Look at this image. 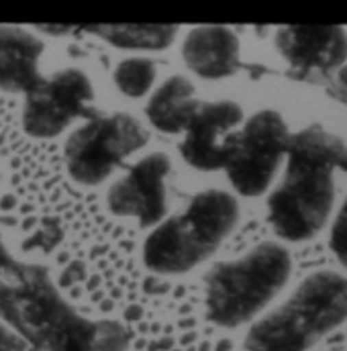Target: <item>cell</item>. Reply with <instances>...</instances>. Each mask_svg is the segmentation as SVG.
I'll return each instance as SVG.
<instances>
[{"mask_svg":"<svg viewBox=\"0 0 347 351\" xmlns=\"http://www.w3.org/2000/svg\"><path fill=\"white\" fill-rule=\"evenodd\" d=\"M286 156L284 178L267 198V221L278 237L309 241L331 217L333 176L347 170V145L333 133L311 127L290 137Z\"/></svg>","mask_w":347,"mask_h":351,"instance_id":"6da1fadb","label":"cell"},{"mask_svg":"<svg viewBox=\"0 0 347 351\" xmlns=\"http://www.w3.org/2000/svg\"><path fill=\"white\" fill-rule=\"evenodd\" d=\"M346 321L347 278L333 269H319L250 329L246 350L309 351Z\"/></svg>","mask_w":347,"mask_h":351,"instance_id":"7a4b0ae2","label":"cell"},{"mask_svg":"<svg viewBox=\"0 0 347 351\" xmlns=\"http://www.w3.org/2000/svg\"><path fill=\"white\" fill-rule=\"evenodd\" d=\"M239 223V202L225 190L196 194L184 213L158 225L145 239L143 263L156 274H186L208 260Z\"/></svg>","mask_w":347,"mask_h":351,"instance_id":"3957f363","label":"cell"},{"mask_svg":"<svg viewBox=\"0 0 347 351\" xmlns=\"http://www.w3.org/2000/svg\"><path fill=\"white\" fill-rule=\"evenodd\" d=\"M292 274V256L278 243H260L246 256L213 267L206 276V317L235 329L250 323L276 298Z\"/></svg>","mask_w":347,"mask_h":351,"instance_id":"277c9868","label":"cell"},{"mask_svg":"<svg viewBox=\"0 0 347 351\" xmlns=\"http://www.w3.org/2000/svg\"><path fill=\"white\" fill-rule=\"evenodd\" d=\"M143 125L127 112L90 117L66 141V166L74 182L96 186L147 143Z\"/></svg>","mask_w":347,"mask_h":351,"instance_id":"5b68a950","label":"cell"},{"mask_svg":"<svg viewBox=\"0 0 347 351\" xmlns=\"http://www.w3.org/2000/svg\"><path fill=\"white\" fill-rule=\"evenodd\" d=\"M290 133L278 110L256 112L233 133L225 172L233 188L248 198L263 194L288 154Z\"/></svg>","mask_w":347,"mask_h":351,"instance_id":"8992f818","label":"cell"},{"mask_svg":"<svg viewBox=\"0 0 347 351\" xmlns=\"http://www.w3.org/2000/svg\"><path fill=\"white\" fill-rule=\"evenodd\" d=\"M94 90L80 70H62L41 78L27 92L23 104V129L35 139L60 135L74 119L92 117Z\"/></svg>","mask_w":347,"mask_h":351,"instance_id":"52a82bcc","label":"cell"},{"mask_svg":"<svg viewBox=\"0 0 347 351\" xmlns=\"http://www.w3.org/2000/svg\"><path fill=\"white\" fill-rule=\"evenodd\" d=\"M172 162L166 154H149L139 160L121 180H117L108 194L106 204L119 217H133L141 227L158 225L168 213V186L166 180Z\"/></svg>","mask_w":347,"mask_h":351,"instance_id":"ba28073f","label":"cell"},{"mask_svg":"<svg viewBox=\"0 0 347 351\" xmlns=\"http://www.w3.org/2000/svg\"><path fill=\"white\" fill-rule=\"evenodd\" d=\"M241 119L243 110L233 100L198 102L180 143V154L186 164L200 172L225 168L233 129Z\"/></svg>","mask_w":347,"mask_h":351,"instance_id":"9c48e42d","label":"cell"},{"mask_svg":"<svg viewBox=\"0 0 347 351\" xmlns=\"http://www.w3.org/2000/svg\"><path fill=\"white\" fill-rule=\"evenodd\" d=\"M280 56L300 72L342 70L347 60V33L344 27H282L276 33Z\"/></svg>","mask_w":347,"mask_h":351,"instance_id":"30bf717a","label":"cell"},{"mask_svg":"<svg viewBox=\"0 0 347 351\" xmlns=\"http://www.w3.org/2000/svg\"><path fill=\"white\" fill-rule=\"evenodd\" d=\"M182 60L200 78H229L239 70V39L227 27H196L182 43Z\"/></svg>","mask_w":347,"mask_h":351,"instance_id":"8fae6325","label":"cell"},{"mask_svg":"<svg viewBox=\"0 0 347 351\" xmlns=\"http://www.w3.org/2000/svg\"><path fill=\"white\" fill-rule=\"evenodd\" d=\"M43 43L21 27L0 25V90L29 92L41 80L39 58Z\"/></svg>","mask_w":347,"mask_h":351,"instance_id":"7c38bea8","label":"cell"},{"mask_svg":"<svg viewBox=\"0 0 347 351\" xmlns=\"http://www.w3.org/2000/svg\"><path fill=\"white\" fill-rule=\"evenodd\" d=\"M129 337L119 323L90 321L74 311L37 351H127Z\"/></svg>","mask_w":347,"mask_h":351,"instance_id":"4fadbf2b","label":"cell"},{"mask_svg":"<svg viewBox=\"0 0 347 351\" xmlns=\"http://www.w3.org/2000/svg\"><path fill=\"white\" fill-rule=\"evenodd\" d=\"M196 106L198 100L194 98L192 82L184 76H172L152 94L145 114L152 127L162 133L176 135L186 129Z\"/></svg>","mask_w":347,"mask_h":351,"instance_id":"5bb4252c","label":"cell"},{"mask_svg":"<svg viewBox=\"0 0 347 351\" xmlns=\"http://www.w3.org/2000/svg\"><path fill=\"white\" fill-rule=\"evenodd\" d=\"M86 31L121 49L149 51L170 47L178 35V27L172 25H92Z\"/></svg>","mask_w":347,"mask_h":351,"instance_id":"9a60e30c","label":"cell"},{"mask_svg":"<svg viewBox=\"0 0 347 351\" xmlns=\"http://www.w3.org/2000/svg\"><path fill=\"white\" fill-rule=\"evenodd\" d=\"M156 64L145 58H129L123 60L115 70V84L117 88L129 96V98H141L145 96L154 82H156Z\"/></svg>","mask_w":347,"mask_h":351,"instance_id":"2e32d148","label":"cell"},{"mask_svg":"<svg viewBox=\"0 0 347 351\" xmlns=\"http://www.w3.org/2000/svg\"><path fill=\"white\" fill-rule=\"evenodd\" d=\"M329 247L331 254L335 256V260L347 267V198L342 204L337 219L331 227V237H329Z\"/></svg>","mask_w":347,"mask_h":351,"instance_id":"e0dca14e","label":"cell"},{"mask_svg":"<svg viewBox=\"0 0 347 351\" xmlns=\"http://www.w3.org/2000/svg\"><path fill=\"white\" fill-rule=\"evenodd\" d=\"M21 350V339L14 335L8 327L0 323V351H19Z\"/></svg>","mask_w":347,"mask_h":351,"instance_id":"ac0fdd59","label":"cell"},{"mask_svg":"<svg viewBox=\"0 0 347 351\" xmlns=\"http://www.w3.org/2000/svg\"><path fill=\"white\" fill-rule=\"evenodd\" d=\"M339 80H342V84H346L347 86V68H342V72H339Z\"/></svg>","mask_w":347,"mask_h":351,"instance_id":"d6986e66","label":"cell"}]
</instances>
